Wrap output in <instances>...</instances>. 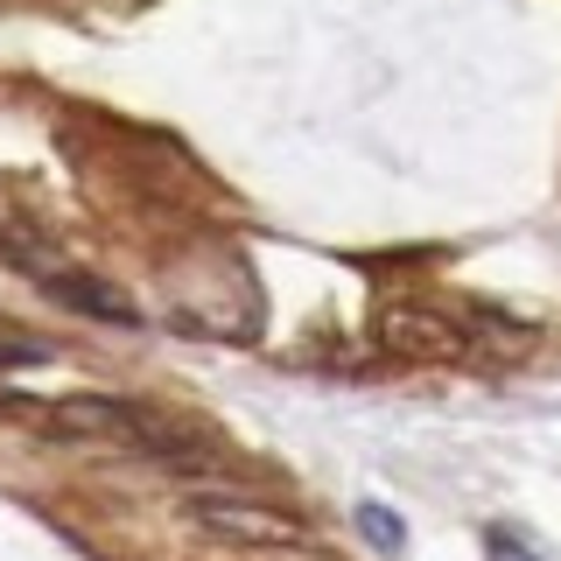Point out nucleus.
<instances>
[{
	"instance_id": "1",
	"label": "nucleus",
	"mask_w": 561,
	"mask_h": 561,
	"mask_svg": "<svg viewBox=\"0 0 561 561\" xmlns=\"http://www.w3.org/2000/svg\"><path fill=\"white\" fill-rule=\"evenodd\" d=\"M43 428L57 435V443H134V449H148V456H175V463H190V449L175 443V428L162 414H148V408H134V400H119V393H70L57 400V408L43 414Z\"/></svg>"
},
{
	"instance_id": "2",
	"label": "nucleus",
	"mask_w": 561,
	"mask_h": 561,
	"mask_svg": "<svg viewBox=\"0 0 561 561\" xmlns=\"http://www.w3.org/2000/svg\"><path fill=\"white\" fill-rule=\"evenodd\" d=\"M190 519L210 540H232V548H302L309 540L302 513L267 499H239V491H210V484H190Z\"/></svg>"
},
{
	"instance_id": "3",
	"label": "nucleus",
	"mask_w": 561,
	"mask_h": 561,
	"mask_svg": "<svg viewBox=\"0 0 561 561\" xmlns=\"http://www.w3.org/2000/svg\"><path fill=\"white\" fill-rule=\"evenodd\" d=\"M456 337H463V330L443 323V316H428V309H386V344L414 351V358H443V351H456Z\"/></svg>"
},
{
	"instance_id": "4",
	"label": "nucleus",
	"mask_w": 561,
	"mask_h": 561,
	"mask_svg": "<svg viewBox=\"0 0 561 561\" xmlns=\"http://www.w3.org/2000/svg\"><path fill=\"white\" fill-rule=\"evenodd\" d=\"M43 288L57 295L64 309H84V316H99V323H119V330H134V323H140V316L119 302L113 288H99V280H84V274H57V267H49V274H43Z\"/></svg>"
},
{
	"instance_id": "5",
	"label": "nucleus",
	"mask_w": 561,
	"mask_h": 561,
	"mask_svg": "<svg viewBox=\"0 0 561 561\" xmlns=\"http://www.w3.org/2000/svg\"><path fill=\"white\" fill-rule=\"evenodd\" d=\"M358 534L373 540L379 554H400V548H408V519H400V513H386V505H373V499L358 505Z\"/></svg>"
},
{
	"instance_id": "6",
	"label": "nucleus",
	"mask_w": 561,
	"mask_h": 561,
	"mask_svg": "<svg viewBox=\"0 0 561 561\" xmlns=\"http://www.w3.org/2000/svg\"><path fill=\"white\" fill-rule=\"evenodd\" d=\"M491 561H534V554H526V548H519V540H505V534H491Z\"/></svg>"
}]
</instances>
